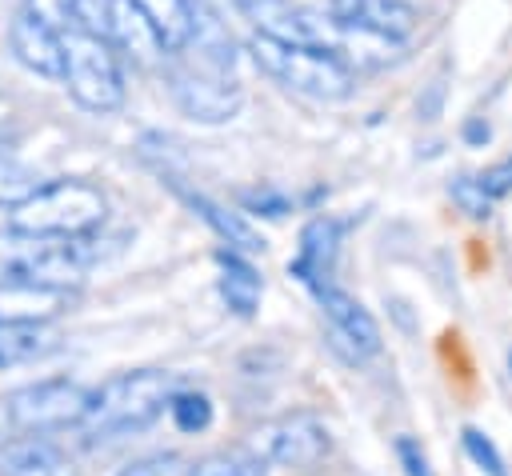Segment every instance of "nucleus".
I'll return each mask as SVG.
<instances>
[{"mask_svg": "<svg viewBox=\"0 0 512 476\" xmlns=\"http://www.w3.org/2000/svg\"><path fill=\"white\" fill-rule=\"evenodd\" d=\"M164 80H168V92L180 104V112L200 124H224L244 104V92L236 80L232 36L208 12H200L196 36L184 48L168 52Z\"/></svg>", "mask_w": 512, "mask_h": 476, "instance_id": "1", "label": "nucleus"}, {"mask_svg": "<svg viewBox=\"0 0 512 476\" xmlns=\"http://www.w3.org/2000/svg\"><path fill=\"white\" fill-rule=\"evenodd\" d=\"M176 388H180L176 376L164 368L120 372L92 392L88 412H84L76 432L84 440H116L128 432H144L152 420H160L168 412Z\"/></svg>", "mask_w": 512, "mask_h": 476, "instance_id": "2", "label": "nucleus"}, {"mask_svg": "<svg viewBox=\"0 0 512 476\" xmlns=\"http://www.w3.org/2000/svg\"><path fill=\"white\" fill-rule=\"evenodd\" d=\"M108 220V196L80 176H60L40 184L28 200L8 208V224L52 240H88Z\"/></svg>", "mask_w": 512, "mask_h": 476, "instance_id": "3", "label": "nucleus"}, {"mask_svg": "<svg viewBox=\"0 0 512 476\" xmlns=\"http://www.w3.org/2000/svg\"><path fill=\"white\" fill-rule=\"evenodd\" d=\"M92 240V236H88ZM88 240H52L20 228H0V288H52L76 292L88 272Z\"/></svg>", "mask_w": 512, "mask_h": 476, "instance_id": "4", "label": "nucleus"}, {"mask_svg": "<svg viewBox=\"0 0 512 476\" xmlns=\"http://www.w3.org/2000/svg\"><path fill=\"white\" fill-rule=\"evenodd\" d=\"M256 68L272 76L280 88L300 92L308 100H348L356 92V68L320 44H280L268 36H252L248 44Z\"/></svg>", "mask_w": 512, "mask_h": 476, "instance_id": "5", "label": "nucleus"}, {"mask_svg": "<svg viewBox=\"0 0 512 476\" xmlns=\"http://www.w3.org/2000/svg\"><path fill=\"white\" fill-rule=\"evenodd\" d=\"M64 88L84 112L108 116L124 104V72H120V48L112 36L72 24L64 28Z\"/></svg>", "mask_w": 512, "mask_h": 476, "instance_id": "6", "label": "nucleus"}, {"mask_svg": "<svg viewBox=\"0 0 512 476\" xmlns=\"http://www.w3.org/2000/svg\"><path fill=\"white\" fill-rule=\"evenodd\" d=\"M92 392L68 376H48L0 396V436H52L80 428Z\"/></svg>", "mask_w": 512, "mask_h": 476, "instance_id": "7", "label": "nucleus"}, {"mask_svg": "<svg viewBox=\"0 0 512 476\" xmlns=\"http://www.w3.org/2000/svg\"><path fill=\"white\" fill-rule=\"evenodd\" d=\"M332 448V432L312 412H288L256 432L252 452L276 468H316Z\"/></svg>", "mask_w": 512, "mask_h": 476, "instance_id": "8", "label": "nucleus"}, {"mask_svg": "<svg viewBox=\"0 0 512 476\" xmlns=\"http://www.w3.org/2000/svg\"><path fill=\"white\" fill-rule=\"evenodd\" d=\"M316 304H320V312L328 320L332 348H340L344 360L360 364V360H368V356L380 352V324L372 320V312L356 296H348L344 288L328 284V288L316 292Z\"/></svg>", "mask_w": 512, "mask_h": 476, "instance_id": "9", "label": "nucleus"}, {"mask_svg": "<svg viewBox=\"0 0 512 476\" xmlns=\"http://www.w3.org/2000/svg\"><path fill=\"white\" fill-rule=\"evenodd\" d=\"M236 12L256 28V36L280 40V44H320L328 48V20L320 24L308 8L292 0H232Z\"/></svg>", "mask_w": 512, "mask_h": 476, "instance_id": "10", "label": "nucleus"}, {"mask_svg": "<svg viewBox=\"0 0 512 476\" xmlns=\"http://www.w3.org/2000/svg\"><path fill=\"white\" fill-rule=\"evenodd\" d=\"M8 48L12 56L36 72V76H48V80H60L64 76V32L40 16H32L28 8L12 20L8 28Z\"/></svg>", "mask_w": 512, "mask_h": 476, "instance_id": "11", "label": "nucleus"}, {"mask_svg": "<svg viewBox=\"0 0 512 476\" xmlns=\"http://www.w3.org/2000/svg\"><path fill=\"white\" fill-rule=\"evenodd\" d=\"M340 232H344V228H340V220H332V216H316V220H308L304 232H300V244H296V256H292L288 272H292L304 288H312V296L332 284L336 256H340Z\"/></svg>", "mask_w": 512, "mask_h": 476, "instance_id": "12", "label": "nucleus"}, {"mask_svg": "<svg viewBox=\"0 0 512 476\" xmlns=\"http://www.w3.org/2000/svg\"><path fill=\"white\" fill-rule=\"evenodd\" d=\"M328 48L336 56H344L352 68H392L404 60V40H392L376 28H364V24H348V20H332L328 16Z\"/></svg>", "mask_w": 512, "mask_h": 476, "instance_id": "13", "label": "nucleus"}, {"mask_svg": "<svg viewBox=\"0 0 512 476\" xmlns=\"http://www.w3.org/2000/svg\"><path fill=\"white\" fill-rule=\"evenodd\" d=\"M328 16L376 28L384 36H392V40H404V44L420 28V12L408 0H328Z\"/></svg>", "mask_w": 512, "mask_h": 476, "instance_id": "14", "label": "nucleus"}, {"mask_svg": "<svg viewBox=\"0 0 512 476\" xmlns=\"http://www.w3.org/2000/svg\"><path fill=\"white\" fill-rule=\"evenodd\" d=\"M216 268H220V296H224V304L236 316H244V320L256 316L260 292H264L260 272L240 256V248H220L216 252Z\"/></svg>", "mask_w": 512, "mask_h": 476, "instance_id": "15", "label": "nucleus"}, {"mask_svg": "<svg viewBox=\"0 0 512 476\" xmlns=\"http://www.w3.org/2000/svg\"><path fill=\"white\" fill-rule=\"evenodd\" d=\"M64 468L48 436H8L0 448V476H64Z\"/></svg>", "mask_w": 512, "mask_h": 476, "instance_id": "16", "label": "nucleus"}, {"mask_svg": "<svg viewBox=\"0 0 512 476\" xmlns=\"http://www.w3.org/2000/svg\"><path fill=\"white\" fill-rule=\"evenodd\" d=\"M132 8L148 20V28L160 36V44L168 52L184 48L196 36V20L200 12L192 8V0H132Z\"/></svg>", "mask_w": 512, "mask_h": 476, "instance_id": "17", "label": "nucleus"}, {"mask_svg": "<svg viewBox=\"0 0 512 476\" xmlns=\"http://www.w3.org/2000/svg\"><path fill=\"white\" fill-rule=\"evenodd\" d=\"M168 184H172V188H176V192H180V196L200 212V220H204L220 240H228V248H240V252H260V248H264V240H260V236H256V232H252L236 212H228L224 204L208 200L204 192H196V188H188V184H180V180H172V176H168Z\"/></svg>", "mask_w": 512, "mask_h": 476, "instance_id": "18", "label": "nucleus"}, {"mask_svg": "<svg viewBox=\"0 0 512 476\" xmlns=\"http://www.w3.org/2000/svg\"><path fill=\"white\" fill-rule=\"evenodd\" d=\"M68 304V292H52V288H0V320H16V324H48L60 308Z\"/></svg>", "mask_w": 512, "mask_h": 476, "instance_id": "19", "label": "nucleus"}, {"mask_svg": "<svg viewBox=\"0 0 512 476\" xmlns=\"http://www.w3.org/2000/svg\"><path fill=\"white\" fill-rule=\"evenodd\" d=\"M56 348V336L44 324H16V320H0V368H16L28 364L44 352Z\"/></svg>", "mask_w": 512, "mask_h": 476, "instance_id": "20", "label": "nucleus"}, {"mask_svg": "<svg viewBox=\"0 0 512 476\" xmlns=\"http://www.w3.org/2000/svg\"><path fill=\"white\" fill-rule=\"evenodd\" d=\"M168 416H172V424L180 432L196 436V432H208L216 408H212V396L208 392H200V388H176V396L168 404Z\"/></svg>", "mask_w": 512, "mask_h": 476, "instance_id": "21", "label": "nucleus"}, {"mask_svg": "<svg viewBox=\"0 0 512 476\" xmlns=\"http://www.w3.org/2000/svg\"><path fill=\"white\" fill-rule=\"evenodd\" d=\"M40 188L36 172L28 164H20L12 152H0V208H16L20 200H28Z\"/></svg>", "mask_w": 512, "mask_h": 476, "instance_id": "22", "label": "nucleus"}, {"mask_svg": "<svg viewBox=\"0 0 512 476\" xmlns=\"http://www.w3.org/2000/svg\"><path fill=\"white\" fill-rule=\"evenodd\" d=\"M448 196H452V204H456L468 220H488L492 208H496V196L480 184V176H468V172L448 184Z\"/></svg>", "mask_w": 512, "mask_h": 476, "instance_id": "23", "label": "nucleus"}, {"mask_svg": "<svg viewBox=\"0 0 512 476\" xmlns=\"http://www.w3.org/2000/svg\"><path fill=\"white\" fill-rule=\"evenodd\" d=\"M460 448H464V456H468L484 476H508L500 448H496V444H492V436H488V432H480L476 424H464V428H460Z\"/></svg>", "mask_w": 512, "mask_h": 476, "instance_id": "24", "label": "nucleus"}, {"mask_svg": "<svg viewBox=\"0 0 512 476\" xmlns=\"http://www.w3.org/2000/svg\"><path fill=\"white\" fill-rule=\"evenodd\" d=\"M192 460L176 456V452H160V456H144L136 464H128L120 476H188Z\"/></svg>", "mask_w": 512, "mask_h": 476, "instance_id": "25", "label": "nucleus"}, {"mask_svg": "<svg viewBox=\"0 0 512 476\" xmlns=\"http://www.w3.org/2000/svg\"><path fill=\"white\" fill-rule=\"evenodd\" d=\"M392 452H396L404 476H436V472H432V460H428V452H424V444H420L416 436H396Z\"/></svg>", "mask_w": 512, "mask_h": 476, "instance_id": "26", "label": "nucleus"}, {"mask_svg": "<svg viewBox=\"0 0 512 476\" xmlns=\"http://www.w3.org/2000/svg\"><path fill=\"white\" fill-rule=\"evenodd\" d=\"M24 8H28L32 16H40V20L56 24L60 32L76 24V0H28Z\"/></svg>", "mask_w": 512, "mask_h": 476, "instance_id": "27", "label": "nucleus"}, {"mask_svg": "<svg viewBox=\"0 0 512 476\" xmlns=\"http://www.w3.org/2000/svg\"><path fill=\"white\" fill-rule=\"evenodd\" d=\"M480 176V184L496 196V200H504V196H512V156H500L496 164H488L484 172H476Z\"/></svg>", "mask_w": 512, "mask_h": 476, "instance_id": "28", "label": "nucleus"}, {"mask_svg": "<svg viewBox=\"0 0 512 476\" xmlns=\"http://www.w3.org/2000/svg\"><path fill=\"white\" fill-rule=\"evenodd\" d=\"M244 208L260 212V216H284L288 212V196H280L272 188H256V192H244Z\"/></svg>", "mask_w": 512, "mask_h": 476, "instance_id": "29", "label": "nucleus"}, {"mask_svg": "<svg viewBox=\"0 0 512 476\" xmlns=\"http://www.w3.org/2000/svg\"><path fill=\"white\" fill-rule=\"evenodd\" d=\"M460 140H464L468 148H484V144L492 140V124H488L484 116H468V120L460 124Z\"/></svg>", "mask_w": 512, "mask_h": 476, "instance_id": "30", "label": "nucleus"}, {"mask_svg": "<svg viewBox=\"0 0 512 476\" xmlns=\"http://www.w3.org/2000/svg\"><path fill=\"white\" fill-rule=\"evenodd\" d=\"M440 96H444V84H440V80H432V92L416 104V112H420L424 120H436V112H440Z\"/></svg>", "mask_w": 512, "mask_h": 476, "instance_id": "31", "label": "nucleus"}, {"mask_svg": "<svg viewBox=\"0 0 512 476\" xmlns=\"http://www.w3.org/2000/svg\"><path fill=\"white\" fill-rule=\"evenodd\" d=\"M508 372H512V348H508Z\"/></svg>", "mask_w": 512, "mask_h": 476, "instance_id": "32", "label": "nucleus"}]
</instances>
